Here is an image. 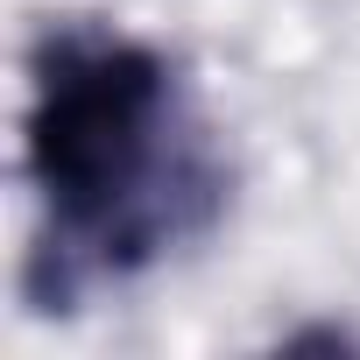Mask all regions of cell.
<instances>
[{
    "instance_id": "cell-1",
    "label": "cell",
    "mask_w": 360,
    "mask_h": 360,
    "mask_svg": "<svg viewBox=\"0 0 360 360\" xmlns=\"http://www.w3.org/2000/svg\"><path fill=\"white\" fill-rule=\"evenodd\" d=\"M22 184L36 198L29 297L50 311L155 269L226 198L176 64L113 22H50L36 36Z\"/></svg>"
}]
</instances>
